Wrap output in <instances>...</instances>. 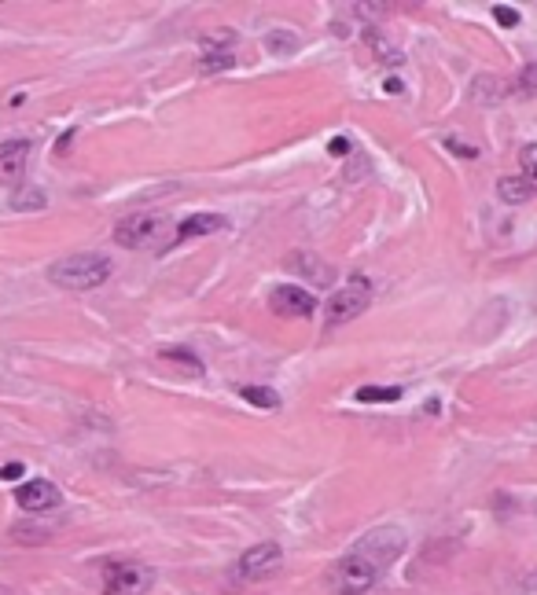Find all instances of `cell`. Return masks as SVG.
Returning <instances> with one entry per match:
<instances>
[{"instance_id": "4", "label": "cell", "mask_w": 537, "mask_h": 595, "mask_svg": "<svg viewBox=\"0 0 537 595\" xmlns=\"http://www.w3.org/2000/svg\"><path fill=\"white\" fill-rule=\"evenodd\" d=\"M166 239H173V225H170V217H162V214H129L115 225L118 247L140 250V247L166 243Z\"/></svg>"}, {"instance_id": "13", "label": "cell", "mask_w": 537, "mask_h": 595, "mask_svg": "<svg viewBox=\"0 0 537 595\" xmlns=\"http://www.w3.org/2000/svg\"><path fill=\"white\" fill-rule=\"evenodd\" d=\"M471 100L475 103H486V107H497V103L504 100V92H508V85L497 78H490V74H482V78L471 81Z\"/></svg>"}, {"instance_id": "28", "label": "cell", "mask_w": 537, "mask_h": 595, "mask_svg": "<svg viewBox=\"0 0 537 595\" xmlns=\"http://www.w3.org/2000/svg\"><path fill=\"white\" fill-rule=\"evenodd\" d=\"M383 92H401V81L398 78H387V81H383Z\"/></svg>"}, {"instance_id": "7", "label": "cell", "mask_w": 537, "mask_h": 595, "mask_svg": "<svg viewBox=\"0 0 537 595\" xmlns=\"http://www.w3.org/2000/svg\"><path fill=\"white\" fill-rule=\"evenodd\" d=\"M269 309L276 316H287V320H309L317 313V298L306 291V287H295V283H280L269 294Z\"/></svg>"}, {"instance_id": "5", "label": "cell", "mask_w": 537, "mask_h": 595, "mask_svg": "<svg viewBox=\"0 0 537 595\" xmlns=\"http://www.w3.org/2000/svg\"><path fill=\"white\" fill-rule=\"evenodd\" d=\"M155 588V570L144 562L118 559L103 566V595H148Z\"/></svg>"}, {"instance_id": "16", "label": "cell", "mask_w": 537, "mask_h": 595, "mask_svg": "<svg viewBox=\"0 0 537 595\" xmlns=\"http://www.w3.org/2000/svg\"><path fill=\"white\" fill-rule=\"evenodd\" d=\"M497 195H501L504 203H512V206H515V203H530L537 191L526 188V184H523L519 177H501V180H497Z\"/></svg>"}, {"instance_id": "14", "label": "cell", "mask_w": 537, "mask_h": 595, "mask_svg": "<svg viewBox=\"0 0 537 595\" xmlns=\"http://www.w3.org/2000/svg\"><path fill=\"white\" fill-rule=\"evenodd\" d=\"M365 45L372 48V56H376L383 67L394 70V67H401V63H405V56H401L394 45H387V37L379 34V30H365Z\"/></svg>"}, {"instance_id": "20", "label": "cell", "mask_w": 537, "mask_h": 595, "mask_svg": "<svg viewBox=\"0 0 537 595\" xmlns=\"http://www.w3.org/2000/svg\"><path fill=\"white\" fill-rule=\"evenodd\" d=\"M162 360H177V364H181V368H188L192 371V375H203V360L195 357L192 349H184V346H166L159 353Z\"/></svg>"}, {"instance_id": "12", "label": "cell", "mask_w": 537, "mask_h": 595, "mask_svg": "<svg viewBox=\"0 0 537 595\" xmlns=\"http://www.w3.org/2000/svg\"><path fill=\"white\" fill-rule=\"evenodd\" d=\"M34 144L30 140H4L0 144V180H15L26 169V158H30Z\"/></svg>"}, {"instance_id": "19", "label": "cell", "mask_w": 537, "mask_h": 595, "mask_svg": "<svg viewBox=\"0 0 537 595\" xmlns=\"http://www.w3.org/2000/svg\"><path fill=\"white\" fill-rule=\"evenodd\" d=\"M45 191L41 188H15L12 191V210H45Z\"/></svg>"}, {"instance_id": "8", "label": "cell", "mask_w": 537, "mask_h": 595, "mask_svg": "<svg viewBox=\"0 0 537 595\" xmlns=\"http://www.w3.org/2000/svg\"><path fill=\"white\" fill-rule=\"evenodd\" d=\"M284 562V548L276 544V540H262V544H254L240 555V577L243 581H262L269 573H276V566Z\"/></svg>"}, {"instance_id": "15", "label": "cell", "mask_w": 537, "mask_h": 595, "mask_svg": "<svg viewBox=\"0 0 537 595\" xmlns=\"http://www.w3.org/2000/svg\"><path fill=\"white\" fill-rule=\"evenodd\" d=\"M354 397L361 401V405H398L401 386H361Z\"/></svg>"}, {"instance_id": "23", "label": "cell", "mask_w": 537, "mask_h": 595, "mask_svg": "<svg viewBox=\"0 0 537 595\" xmlns=\"http://www.w3.org/2000/svg\"><path fill=\"white\" fill-rule=\"evenodd\" d=\"M232 52H203V74H221V70H232Z\"/></svg>"}, {"instance_id": "21", "label": "cell", "mask_w": 537, "mask_h": 595, "mask_svg": "<svg viewBox=\"0 0 537 595\" xmlns=\"http://www.w3.org/2000/svg\"><path fill=\"white\" fill-rule=\"evenodd\" d=\"M515 96H537V63H526L512 81Z\"/></svg>"}, {"instance_id": "2", "label": "cell", "mask_w": 537, "mask_h": 595, "mask_svg": "<svg viewBox=\"0 0 537 595\" xmlns=\"http://www.w3.org/2000/svg\"><path fill=\"white\" fill-rule=\"evenodd\" d=\"M379 577H383V566L354 548V551H346L343 559L328 570V588H332L335 595H365L376 588Z\"/></svg>"}, {"instance_id": "18", "label": "cell", "mask_w": 537, "mask_h": 595, "mask_svg": "<svg viewBox=\"0 0 537 595\" xmlns=\"http://www.w3.org/2000/svg\"><path fill=\"white\" fill-rule=\"evenodd\" d=\"M519 180L530 191H537V144H526L519 151Z\"/></svg>"}, {"instance_id": "1", "label": "cell", "mask_w": 537, "mask_h": 595, "mask_svg": "<svg viewBox=\"0 0 537 595\" xmlns=\"http://www.w3.org/2000/svg\"><path fill=\"white\" fill-rule=\"evenodd\" d=\"M111 258L107 254H67L48 265V280L63 287V291H96L111 280Z\"/></svg>"}, {"instance_id": "25", "label": "cell", "mask_w": 537, "mask_h": 595, "mask_svg": "<svg viewBox=\"0 0 537 595\" xmlns=\"http://www.w3.org/2000/svg\"><path fill=\"white\" fill-rule=\"evenodd\" d=\"M519 592H523V595H537V570L523 573V581H519Z\"/></svg>"}, {"instance_id": "22", "label": "cell", "mask_w": 537, "mask_h": 595, "mask_svg": "<svg viewBox=\"0 0 537 595\" xmlns=\"http://www.w3.org/2000/svg\"><path fill=\"white\" fill-rule=\"evenodd\" d=\"M265 48L269 52H280V56H291V52H298V41H295V34H287V30H273V34L265 37Z\"/></svg>"}, {"instance_id": "6", "label": "cell", "mask_w": 537, "mask_h": 595, "mask_svg": "<svg viewBox=\"0 0 537 595\" xmlns=\"http://www.w3.org/2000/svg\"><path fill=\"white\" fill-rule=\"evenodd\" d=\"M357 551L368 555V559H376L383 570H387L390 562H398L405 555V533L394 526H379V529H368L365 537L357 540Z\"/></svg>"}, {"instance_id": "9", "label": "cell", "mask_w": 537, "mask_h": 595, "mask_svg": "<svg viewBox=\"0 0 537 595\" xmlns=\"http://www.w3.org/2000/svg\"><path fill=\"white\" fill-rule=\"evenodd\" d=\"M15 500H19V507L30 511V515H45V511H56L63 496H59L56 482L34 478V482H23L19 489H15Z\"/></svg>"}, {"instance_id": "10", "label": "cell", "mask_w": 537, "mask_h": 595, "mask_svg": "<svg viewBox=\"0 0 537 595\" xmlns=\"http://www.w3.org/2000/svg\"><path fill=\"white\" fill-rule=\"evenodd\" d=\"M284 265H287V272H295V276H306L313 287H328V283L335 280L332 265H328L324 258H317V254H309V250H298V254H291Z\"/></svg>"}, {"instance_id": "11", "label": "cell", "mask_w": 537, "mask_h": 595, "mask_svg": "<svg viewBox=\"0 0 537 595\" xmlns=\"http://www.w3.org/2000/svg\"><path fill=\"white\" fill-rule=\"evenodd\" d=\"M221 228H229V221H225L221 214L184 217L181 225L173 228V247H177V243H188V239H199V236H214V232H221Z\"/></svg>"}, {"instance_id": "26", "label": "cell", "mask_w": 537, "mask_h": 595, "mask_svg": "<svg viewBox=\"0 0 537 595\" xmlns=\"http://www.w3.org/2000/svg\"><path fill=\"white\" fill-rule=\"evenodd\" d=\"M0 478H23V463H4V467H0Z\"/></svg>"}, {"instance_id": "27", "label": "cell", "mask_w": 537, "mask_h": 595, "mask_svg": "<svg viewBox=\"0 0 537 595\" xmlns=\"http://www.w3.org/2000/svg\"><path fill=\"white\" fill-rule=\"evenodd\" d=\"M328 151H332V155H346V151H350V140H346V136H339V140H332V144H328Z\"/></svg>"}, {"instance_id": "17", "label": "cell", "mask_w": 537, "mask_h": 595, "mask_svg": "<svg viewBox=\"0 0 537 595\" xmlns=\"http://www.w3.org/2000/svg\"><path fill=\"white\" fill-rule=\"evenodd\" d=\"M240 397L254 408H280V393L269 386H240Z\"/></svg>"}, {"instance_id": "24", "label": "cell", "mask_w": 537, "mask_h": 595, "mask_svg": "<svg viewBox=\"0 0 537 595\" xmlns=\"http://www.w3.org/2000/svg\"><path fill=\"white\" fill-rule=\"evenodd\" d=\"M493 19H497L501 26H519L523 15L515 12V8H508V4H493Z\"/></svg>"}, {"instance_id": "3", "label": "cell", "mask_w": 537, "mask_h": 595, "mask_svg": "<svg viewBox=\"0 0 537 595\" xmlns=\"http://www.w3.org/2000/svg\"><path fill=\"white\" fill-rule=\"evenodd\" d=\"M368 302H372V283L361 276V272H350L346 283L332 294V302L324 305V324L328 327H343L350 320L365 313Z\"/></svg>"}]
</instances>
